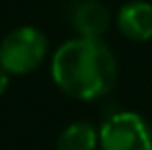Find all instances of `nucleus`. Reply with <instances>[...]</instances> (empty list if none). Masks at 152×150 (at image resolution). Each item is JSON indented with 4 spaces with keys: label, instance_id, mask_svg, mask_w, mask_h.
<instances>
[{
    "label": "nucleus",
    "instance_id": "f03ea898",
    "mask_svg": "<svg viewBox=\"0 0 152 150\" xmlns=\"http://www.w3.org/2000/svg\"><path fill=\"white\" fill-rule=\"evenodd\" d=\"M48 39L35 27H19L0 43V68L8 74H29L43 64Z\"/></svg>",
    "mask_w": 152,
    "mask_h": 150
},
{
    "label": "nucleus",
    "instance_id": "423d86ee",
    "mask_svg": "<svg viewBox=\"0 0 152 150\" xmlns=\"http://www.w3.org/2000/svg\"><path fill=\"white\" fill-rule=\"evenodd\" d=\"M99 132L88 121H74L62 130L58 138V150H97Z\"/></svg>",
    "mask_w": 152,
    "mask_h": 150
},
{
    "label": "nucleus",
    "instance_id": "39448f33",
    "mask_svg": "<svg viewBox=\"0 0 152 150\" xmlns=\"http://www.w3.org/2000/svg\"><path fill=\"white\" fill-rule=\"evenodd\" d=\"M109 21H111L109 10L97 0L80 2L72 15V23H74V29L78 31V37L101 39V35L109 27Z\"/></svg>",
    "mask_w": 152,
    "mask_h": 150
},
{
    "label": "nucleus",
    "instance_id": "f257e3e1",
    "mask_svg": "<svg viewBox=\"0 0 152 150\" xmlns=\"http://www.w3.org/2000/svg\"><path fill=\"white\" fill-rule=\"evenodd\" d=\"M51 78L62 93L78 101L105 97L117 80V60L103 39L74 37L51 58Z\"/></svg>",
    "mask_w": 152,
    "mask_h": 150
},
{
    "label": "nucleus",
    "instance_id": "20e7f679",
    "mask_svg": "<svg viewBox=\"0 0 152 150\" xmlns=\"http://www.w3.org/2000/svg\"><path fill=\"white\" fill-rule=\"evenodd\" d=\"M117 29L132 41L152 39V4L144 0H132L117 12Z\"/></svg>",
    "mask_w": 152,
    "mask_h": 150
},
{
    "label": "nucleus",
    "instance_id": "0eeeda50",
    "mask_svg": "<svg viewBox=\"0 0 152 150\" xmlns=\"http://www.w3.org/2000/svg\"><path fill=\"white\" fill-rule=\"evenodd\" d=\"M8 76H10V74H8L4 68H0V95L8 89Z\"/></svg>",
    "mask_w": 152,
    "mask_h": 150
},
{
    "label": "nucleus",
    "instance_id": "7ed1b4c3",
    "mask_svg": "<svg viewBox=\"0 0 152 150\" xmlns=\"http://www.w3.org/2000/svg\"><path fill=\"white\" fill-rule=\"evenodd\" d=\"M101 150H152V130L134 111H115L99 130Z\"/></svg>",
    "mask_w": 152,
    "mask_h": 150
}]
</instances>
